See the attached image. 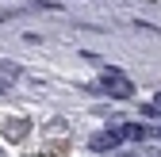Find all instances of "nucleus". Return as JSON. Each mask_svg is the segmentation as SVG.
<instances>
[{
	"mask_svg": "<svg viewBox=\"0 0 161 157\" xmlns=\"http://www.w3.org/2000/svg\"><path fill=\"white\" fill-rule=\"evenodd\" d=\"M100 84L108 88V96H119V100L134 92V84H130V81H127V77L119 73V69H104V77H100Z\"/></svg>",
	"mask_w": 161,
	"mask_h": 157,
	"instance_id": "f257e3e1",
	"label": "nucleus"
},
{
	"mask_svg": "<svg viewBox=\"0 0 161 157\" xmlns=\"http://www.w3.org/2000/svg\"><path fill=\"white\" fill-rule=\"evenodd\" d=\"M157 107H161V96H157Z\"/></svg>",
	"mask_w": 161,
	"mask_h": 157,
	"instance_id": "20e7f679",
	"label": "nucleus"
},
{
	"mask_svg": "<svg viewBox=\"0 0 161 157\" xmlns=\"http://www.w3.org/2000/svg\"><path fill=\"white\" fill-rule=\"evenodd\" d=\"M115 146H119V130H108V134H96V138H92V149H100V153L115 149Z\"/></svg>",
	"mask_w": 161,
	"mask_h": 157,
	"instance_id": "f03ea898",
	"label": "nucleus"
},
{
	"mask_svg": "<svg viewBox=\"0 0 161 157\" xmlns=\"http://www.w3.org/2000/svg\"><path fill=\"white\" fill-rule=\"evenodd\" d=\"M142 134H146L142 127H123V130H119V138H142Z\"/></svg>",
	"mask_w": 161,
	"mask_h": 157,
	"instance_id": "7ed1b4c3",
	"label": "nucleus"
}]
</instances>
